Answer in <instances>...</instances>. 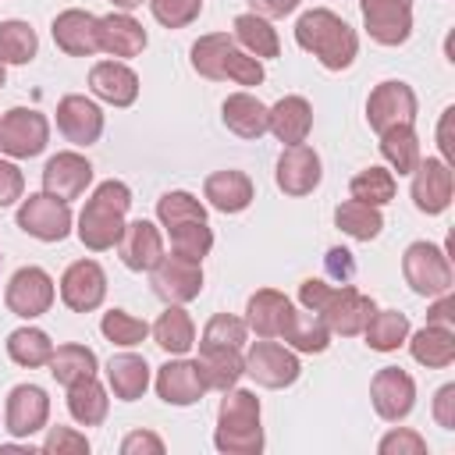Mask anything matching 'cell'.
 <instances>
[{"label": "cell", "instance_id": "6da1fadb", "mask_svg": "<svg viewBox=\"0 0 455 455\" xmlns=\"http://www.w3.org/2000/svg\"><path fill=\"white\" fill-rule=\"evenodd\" d=\"M299 302L302 309L316 313L331 334H341V338H355L363 334L366 320L373 316V299L363 295L359 288L352 284H327L320 277H306L299 284Z\"/></svg>", "mask_w": 455, "mask_h": 455}, {"label": "cell", "instance_id": "7a4b0ae2", "mask_svg": "<svg viewBox=\"0 0 455 455\" xmlns=\"http://www.w3.org/2000/svg\"><path fill=\"white\" fill-rule=\"evenodd\" d=\"M295 43L313 53L327 71H345L352 68L355 53H359V36L355 28L338 18L327 7H313L295 21Z\"/></svg>", "mask_w": 455, "mask_h": 455}, {"label": "cell", "instance_id": "3957f363", "mask_svg": "<svg viewBox=\"0 0 455 455\" xmlns=\"http://www.w3.org/2000/svg\"><path fill=\"white\" fill-rule=\"evenodd\" d=\"M132 210V188L117 178L100 181L92 188V196L85 199L82 213H78V242L89 252H107L117 245L121 231H124V213Z\"/></svg>", "mask_w": 455, "mask_h": 455}, {"label": "cell", "instance_id": "277c9868", "mask_svg": "<svg viewBox=\"0 0 455 455\" xmlns=\"http://www.w3.org/2000/svg\"><path fill=\"white\" fill-rule=\"evenodd\" d=\"M192 71L210 82H235V85H259L267 78L263 60L245 53L228 32H206L192 43Z\"/></svg>", "mask_w": 455, "mask_h": 455}, {"label": "cell", "instance_id": "5b68a950", "mask_svg": "<svg viewBox=\"0 0 455 455\" xmlns=\"http://www.w3.org/2000/svg\"><path fill=\"white\" fill-rule=\"evenodd\" d=\"M213 444L224 455H259L263 451V427H259V398L245 387H228L217 405V430Z\"/></svg>", "mask_w": 455, "mask_h": 455}, {"label": "cell", "instance_id": "8992f818", "mask_svg": "<svg viewBox=\"0 0 455 455\" xmlns=\"http://www.w3.org/2000/svg\"><path fill=\"white\" fill-rule=\"evenodd\" d=\"M402 274H405V284L423 295V299H434L441 291H451V263H448V252L434 242H412L405 252H402Z\"/></svg>", "mask_w": 455, "mask_h": 455}, {"label": "cell", "instance_id": "52a82bcc", "mask_svg": "<svg viewBox=\"0 0 455 455\" xmlns=\"http://www.w3.org/2000/svg\"><path fill=\"white\" fill-rule=\"evenodd\" d=\"M50 142V121L46 114L32 107H11L0 117V149L11 160H32L46 149Z\"/></svg>", "mask_w": 455, "mask_h": 455}, {"label": "cell", "instance_id": "ba28073f", "mask_svg": "<svg viewBox=\"0 0 455 455\" xmlns=\"http://www.w3.org/2000/svg\"><path fill=\"white\" fill-rule=\"evenodd\" d=\"M245 373H249L259 387L277 391V387H291V384L299 380L302 363H299V355H295L288 345H277L274 338H259V341H252L249 352H245Z\"/></svg>", "mask_w": 455, "mask_h": 455}, {"label": "cell", "instance_id": "9c48e42d", "mask_svg": "<svg viewBox=\"0 0 455 455\" xmlns=\"http://www.w3.org/2000/svg\"><path fill=\"white\" fill-rule=\"evenodd\" d=\"M149 284H153V295L164 299L167 306H185L203 291V263L164 252L160 263L149 270Z\"/></svg>", "mask_w": 455, "mask_h": 455}, {"label": "cell", "instance_id": "30bf717a", "mask_svg": "<svg viewBox=\"0 0 455 455\" xmlns=\"http://www.w3.org/2000/svg\"><path fill=\"white\" fill-rule=\"evenodd\" d=\"M18 228L39 242H64L71 235V206L50 192H36L18 206Z\"/></svg>", "mask_w": 455, "mask_h": 455}, {"label": "cell", "instance_id": "8fae6325", "mask_svg": "<svg viewBox=\"0 0 455 455\" xmlns=\"http://www.w3.org/2000/svg\"><path fill=\"white\" fill-rule=\"evenodd\" d=\"M53 295H57L53 277H50L43 267H21V270H14L11 281H7L4 302H7V309H11L14 316L36 320V316L50 313Z\"/></svg>", "mask_w": 455, "mask_h": 455}, {"label": "cell", "instance_id": "7c38bea8", "mask_svg": "<svg viewBox=\"0 0 455 455\" xmlns=\"http://www.w3.org/2000/svg\"><path fill=\"white\" fill-rule=\"evenodd\" d=\"M412 203L419 213L427 217H437L451 206V196H455V174H451V164L441 160V156H427L416 164L412 171V188H409Z\"/></svg>", "mask_w": 455, "mask_h": 455}, {"label": "cell", "instance_id": "4fadbf2b", "mask_svg": "<svg viewBox=\"0 0 455 455\" xmlns=\"http://www.w3.org/2000/svg\"><path fill=\"white\" fill-rule=\"evenodd\" d=\"M416 107L419 103H416L412 85L409 82H398V78H387V82H380L370 92V100H366V121L380 135V132H387L395 124H412L416 121Z\"/></svg>", "mask_w": 455, "mask_h": 455}, {"label": "cell", "instance_id": "5bb4252c", "mask_svg": "<svg viewBox=\"0 0 455 455\" xmlns=\"http://www.w3.org/2000/svg\"><path fill=\"white\" fill-rule=\"evenodd\" d=\"M370 398L380 419L402 423L416 405V380L402 366H380L370 380Z\"/></svg>", "mask_w": 455, "mask_h": 455}, {"label": "cell", "instance_id": "9a60e30c", "mask_svg": "<svg viewBox=\"0 0 455 455\" xmlns=\"http://www.w3.org/2000/svg\"><path fill=\"white\" fill-rule=\"evenodd\" d=\"M107 299V274L96 259H75L60 274V302L71 313H92Z\"/></svg>", "mask_w": 455, "mask_h": 455}, {"label": "cell", "instance_id": "2e32d148", "mask_svg": "<svg viewBox=\"0 0 455 455\" xmlns=\"http://www.w3.org/2000/svg\"><path fill=\"white\" fill-rule=\"evenodd\" d=\"M359 7L373 43L402 46L412 36V0H359Z\"/></svg>", "mask_w": 455, "mask_h": 455}, {"label": "cell", "instance_id": "e0dca14e", "mask_svg": "<svg viewBox=\"0 0 455 455\" xmlns=\"http://www.w3.org/2000/svg\"><path fill=\"white\" fill-rule=\"evenodd\" d=\"M50 419V398L39 384H18L4 402V427L11 437H32Z\"/></svg>", "mask_w": 455, "mask_h": 455}, {"label": "cell", "instance_id": "ac0fdd59", "mask_svg": "<svg viewBox=\"0 0 455 455\" xmlns=\"http://www.w3.org/2000/svg\"><path fill=\"white\" fill-rule=\"evenodd\" d=\"M323 178V164L316 156V149H309L306 142L299 146H284L281 156H277V167H274V181L284 196L299 199V196H309Z\"/></svg>", "mask_w": 455, "mask_h": 455}, {"label": "cell", "instance_id": "d6986e66", "mask_svg": "<svg viewBox=\"0 0 455 455\" xmlns=\"http://www.w3.org/2000/svg\"><path fill=\"white\" fill-rule=\"evenodd\" d=\"M50 32H53L57 50L68 53V57H92V53H100V18L82 11V7L60 11L53 18Z\"/></svg>", "mask_w": 455, "mask_h": 455}, {"label": "cell", "instance_id": "ffe728a7", "mask_svg": "<svg viewBox=\"0 0 455 455\" xmlns=\"http://www.w3.org/2000/svg\"><path fill=\"white\" fill-rule=\"evenodd\" d=\"M89 185H92V164L75 149H64L57 156H50L46 167H43V192H50L64 203L78 199Z\"/></svg>", "mask_w": 455, "mask_h": 455}, {"label": "cell", "instance_id": "44dd1931", "mask_svg": "<svg viewBox=\"0 0 455 455\" xmlns=\"http://www.w3.org/2000/svg\"><path fill=\"white\" fill-rule=\"evenodd\" d=\"M117 256H121V263L128 270L149 274L160 263V256H164V235H160V228L153 220H142V217L132 220V224H124V231L117 238Z\"/></svg>", "mask_w": 455, "mask_h": 455}, {"label": "cell", "instance_id": "7402d4cb", "mask_svg": "<svg viewBox=\"0 0 455 455\" xmlns=\"http://www.w3.org/2000/svg\"><path fill=\"white\" fill-rule=\"evenodd\" d=\"M156 395H160L167 405H178V409L196 405V402L206 395V384H203V377H199L196 359H181V355L167 359V363L156 370Z\"/></svg>", "mask_w": 455, "mask_h": 455}, {"label": "cell", "instance_id": "603a6c76", "mask_svg": "<svg viewBox=\"0 0 455 455\" xmlns=\"http://www.w3.org/2000/svg\"><path fill=\"white\" fill-rule=\"evenodd\" d=\"M57 128L68 142L75 146H92L100 135H103V110L89 100V96H64L57 103Z\"/></svg>", "mask_w": 455, "mask_h": 455}, {"label": "cell", "instance_id": "cb8c5ba5", "mask_svg": "<svg viewBox=\"0 0 455 455\" xmlns=\"http://www.w3.org/2000/svg\"><path fill=\"white\" fill-rule=\"evenodd\" d=\"M291 299L277 288H259L249 295L245 302V327L256 334V338H281L288 320H291Z\"/></svg>", "mask_w": 455, "mask_h": 455}, {"label": "cell", "instance_id": "d4e9b609", "mask_svg": "<svg viewBox=\"0 0 455 455\" xmlns=\"http://www.w3.org/2000/svg\"><path fill=\"white\" fill-rule=\"evenodd\" d=\"M89 89L110 107H132L139 100V75L124 60H100L89 71Z\"/></svg>", "mask_w": 455, "mask_h": 455}, {"label": "cell", "instance_id": "484cf974", "mask_svg": "<svg viewBox=\"0 0 455 455\" xmlns=\"http://www.w3.org/2000/svg\"><path fill=\"white\" fill-rule=\"evenodd\" d=\"M203 199L217 210V213H242L249 210V203L256 199L252 178L245 171H213L203 181Z\"/></svg>", "mask_w": 455, "mask_h": 455}, {"label": "cell", "instance_id": "4316f807", "mask_svg": "<svg viewBox=\"0 0 455 455\" xmlns=\"http://www.w3.org/2000/svg\"><path fill=\"white\" fill-rule=\"evenodd\" d=\"M196 366L206 391H228L245 377V355L235 345H199Z\"/></svg>", "mask_w": 455, "mask_h": 455}, {"label": "cell", "instance_id": "83f0119b", "mask_svg": "<svg viewBox=\"0 0 455 455\" xmlns=\"http://www.w3.org/2000/svg\"><path fill=\"white\" fill-rule=\"evenodd\" d=\"M146 43H149L146 28L128 11H117V14H103L100 18V50L110 53L114 60L117 57H139L146 50Z\"/></svg>", "mask_w": 455, "mask_h": 455}, {"label": "cell", "instance_id": "f1b7e54d", "mask_svg": "<svg viewBox=\"0 0 455 455\" xmlns=\"http://www.w3.org/2000/svg\"><path fill=\"white\" fill-rule=\"evenodd\" d=\"M267 132H274L277 142L284 146H299L309 139L313 132V107L306 96H281L274 107H270V124Z\"/></svg>", "mask_w": 455, "mask_h": 455}, {"label": "cell", "instance_id": "f546056e", "mask_svg": "<svg viewBox=\"0 0 455 455\" xmlns=\"http://www.w3.org/2000/svg\"><path fill=\"white\" fill-rule=\"evenodd\" d=\"M220 117H224V128L235 132L238 139H259L270 124V107H263L252 92H231L220 103Z\"/></svg>", "mask_w": 455, "mask_h": 455}, {"label": "cell", "instance_id": "4dcf8cb0", "mask_svg": "<svg viewBox=\"0 0 455 455\" xmlns=\"http://www.w3.org/2000/svg\"><path fill=\"white\" fill-rule=\"evenodd\" d=\"M409 341V352L419 366L427 370H444L455 363V331L451 327H437V323H427L419 327L416 334L405 338Z\"/></svg>", "mask_w": 455, "mask_h": 455}, {"label": "cell", "instance_id": "1f68e13d", "mask_svg": "<svg viewBox=\"0 0 455 455\" xmlns=\"http://www.w3.org/2000/svg\"><path fill=\"white\" fill-rule=\"evenodd\" d=\"M107 387L114 391V398L121 402H135L146 395L149 387V363L135 352H121V355H110L107 363Z\"/></svg>", "mask_w": 455, "mask_h": 455}, {"label": "cell", "instance_id": "d6a6232c", "mask_svg": "<svg viewBox=\"0 0 455 455\" xmlns=\"http://www.w3.org/2000/svg\"><path fill=\"white\" fill-rule=\"evenodd\" d=\"M231 39L245 50V53H252V57H259V60H270V57H277L281 53V39H277V28L270 25V18H259V14H238L235 21H231Z\"/></svg>", "mask_w": 455, "mask_h": 455}, {"label": "cell", "instance_id": "836d02e7", "mask_svg": "<svg viewBox=\"0 0 455 455\" xmlns=\"http://www.w3.org/2000/svg\"><path fill=\"white\" fill-rule=\"evenodd\" d=\"M149 334H153V341H156L167 355H185V352L196 345V323H192V316H188L181 306H167V309L156 316V323L149 327Z\"/></svg>", "mask_w": 455, "mask_h": 455}, {"label": "cell", "instance_id": "e575fe53", "mask_svg": "<svg viewBox=\"0 0 455 455\" xmlns=\"http://www.w3.org/2000/svg\"><path fill=\"white\" fill-rule=\"evenodd\" d=\"M68 412L75 423L82 427H100L110 412V398H107V387L96 380V377H85L78 384L68 387Z\"/></svg>", "mask_w": 455, "mask_h": 455}, {"label": "cell", "instance_id": "d590c367", "mask_svg": "<svg viewBox=\"0 0 455 455\" xmlns=\"http://www.w3.org/2000/svg\"><path fill=\"white\" fill-rule=\"evenodd\" d=\"M46 366H50V373H53V380H57V384L71 387V384H78V380H85V377H96L100 359H96V352H92V348H85V345H75V341H71V345H57Z\"/></svg>", "mask_w": 455, "mask_h": 455}, {"label": "cell", "instance_id": "8d00e7d4", "mask_svg": "<svg viewBox=\"0 0 455 455\" xmlns=\"http://www.w3.org/2000/svg\"><path fill=\"white\" fill-rule=\"evenodd\" d=\"M380 156L391 164V171H398V178L402 174H412L416 164L423 160L419 156V135H416V128L412 124H395V128L380 132Z\"/></svg>", "mask_w": 455, "mask_h": 455}, {"label": "cell", "instance_id": "74e56055", "mask_svg": "<svg viewBox=\"0 0 455 455\" xmlns=\"http://www.w3.org/2000/svg\"><path fill=\"white\" fill-rule=\"evenodd\" d=\"M281 338H284V345L291 352H309V355L313 352H327V345H331L327 323L309 309H291V320H288Z\"/></svg>", "mask_w": 455, "mask_h": 455}, {"label": "cell", "instance_id": "f35d334b", "mask_svg": "<svg viewBox=\"0 0 455 455\" xmlns=\"http://www.w3.org/2000/svg\"><path fill=\"white\" fill-rule=\"evenodd\" d=\"M334 224L355 238V242H373L380 231H384V217H380V206H370V203H359V199H345L338 203L334 210Z\"/></svg>", "mask_w": 455, "mask_h": 455}, {"label": "cell", "instance_id": "ab89813d", "mask_svg": "<svg viewBox=\"0 0 455 455\" xmlns=\"http://www.w3.org/2000/svg\"><path fill=\"white\" fill-rule=\"evenodd\" d=\"M363 338L373 352H395L409 338V316L398 309H373V316L363 327Z\"/></svg>", "mask_w": 455, "mask_h": 455}, {"label": "cell", "instance_id": "60d3db41", "mask_svg": "<svg viewBox=\"0 0 455 455\" xmlns=\"http://www.w3.org/2000/svg\"><path fill=\"white\" fill-rule=\"evenodd\" d=\"M7 355H11V363H18L25 370H39V366L50 363L53 341L39 327H18V331L7 334Z\"/></svg>", "mask_w": 455, "mask_h": 455}, {"label": "cell", "instance_id": "b9f144b4", "mask_svg": "<svg viewBox=\"0 0 455 455\" xmlns=\"http://www.w3.org/2000/svg\"><path fill=\"white\" fill-rule=\"evenodd\" d=\"M39 50V36L28 21L7 18L0 21V60L4 64H28Z\"/></svg>", "mask_w": 455, "mask_h": 455}, {"label": "cell", "instance_id": "7bdbcfd3", "mask_svg": "<svg viewBox=\"0 0 455 455\" xmlns=\"http://www.w3.org/2000/svg\"><path fill=\"white\" fill-rule=\"evenodd\" d=\"M348 192H352V199H359V203L387 206V203L395 199V192H398V181H395V171H387V167H366V171H359V174L348 181Z\"/></svg>", "mask_w": 455, "mask_h": 455}, {"label": "cell", "instance_id": "ee69618b", "mask_svg": "<svg viewBox=\"0 0 455 455\" xmlns=\"http://www.w3.org/2000/svg\"><path fill=\"white\" fill-rule=\"evenodd\" d=\"M167 235H171V252L196 259V263H203V256H210V249H213V231L206 220H188V224L167 228Z\"/></svg>", "mask_w": 455, "mask_h": 455}, {"label": "cell", "instance_id": "f6af8a7d", "mask_svg": "<svg viewBox=\"0 0 455 455\" xmlns=\"http://www.w3.org/2000/svg\"><path fill=\"white\" fill-rule=\"evenodd\" d=\"M156 220L164 228H178V224H188V220H206V206L192 192L174 188V192H164L156 199Z\"/></svg>", "mask_w": 455, "mask_h": 455}, {"label": "cell", "instance_id": "bcb514c9", "mask_svg": "<svg viewBox=\"0 0 455 455\" xmlns=\"http://www.w3.org/2000/svg\"><path fill=\"white\" fill-rule=\"evenodd\" d=\"M100 331H103V338H107L110 345L132 348V345L146 341V334H149V323H146V320H139V316H132L128 309H110V313H103V320H100Z\"/></svg>", "mask_w": 455, "mask_h": 455}, {"label": "cell", "instance_id": "7dc6e473", "mask_svg": "<svg viewBox=\"0 0 455 455\" xmlns=\"http://www.w3.org/2000/svg\"><path fill=\"white\" fill-rule=\"evenodd\" d=\"M245 334H249V327H245L242 316L213 313L206 320V327H203V341L199 345H235V348H242L245 345Z\"/></svg>", "mask_w": 455, "mask_h": 455}, {"label": "cell", "instance_id": "c3c4849f", "mask_svg": "<svg viewBox=\"0 0 455 455\" xmlns=\"http://www.w3.org/2000/svg\"><path fill=\"white\" fill-rule=\"evenodd\" d=\"M153 18L164 25V28H185L199 18L203 11V0H146Z\"/></svg>", "mask_w": 455, "mask_h": 455}, {"label": "cell", "instance_id": "681fc988", "mask_svg": "<svg viewBox=\"0 0 455 455\" xmlns=\"http://www.w3.org/2000/svg\"><path fill=\"white\" fill-rule=\"evenodd\" d=\"M377 451L380 455H423L427 451V441L416 430H409V427H395L391 434L380 437Z\"/></svg>", "mask_w": 455, "mask_h": 455}, {"label": "cell", "instance_id": "f907efd6", "mask_svg": "<svg viewBox=\"0 0 455 455\" xmlns=\"http://www.w3.org/2000/svg\"><path fill=\"white\" fill-rule=\"evenodd\" d=\"M43 451L46 455H82V451H89V437L85 434H78V430H71V427H50V434H46V441H43Z\"/></svg>", "mask_w": 455, "mask_h": 455}, {"label": "cell", "instance_id": "816d5d0a", "mask_svg": "<svg viewBox=\"0 0 455 455\" xmlns=\"http://www.w3.org/2000/svg\"><path fill=\"white\" fill-rule=\"evenodd\" d=\"M25 192V174L14 160H0V206L18 203Z\"/></svg>", "mask_w": 455, "mask_h": 455}, {"label": "cell", "instance_id": "f5cc1de1", "mask_svg": "<svg viewBox=\"0 0 455 455\" xmlns=\"http://www.w3.org/2000/svg\"><path fill=\"white\" fill-rule=\"evenodd\" d=\"M121 455H164V441L153 430H135L121 441Z\"/></svg>", "mask_w": 455, "mask_h": 455}, {"label": "cell", "instance_id": "db71d44e", "mask_svg": "<svg viewBox=\"0 0 455 455\" xmlns=\"http://www.w3.org/2000/svg\"><path fill=\"white\" fill-rule=\"evenodd\" d=\"M434 419H437V427L455 430V384L437 387V395H434Z\"/></svg>", "mask_w": 455, "mask_h": 455}, {"label": "cell", "instance_id": "11a10c76", "mask_svg": "<svg viewBox=\"0 0 455 455\" xmlns=\"http://www.w3.org/2000/svg\"><path fill=\"white\" fill-rule=\"evenodd\" d=\"M427 323H437V327H451L455 323V299H451V291L434 295V306L427 309Z\"/></svg>", "mask_w": 455, "mask_h": 455}, {"label": "cell", "instance_id": "9f6ffc18", "mask_svg": "<svg viewBox=\"0 0 455 455\" xmlns=\"http://www.w3.org/2000/svg\"><path fill=\"white\" fill-rule=\"evenodd\" d=\"M299 4L302 0H249L252 14H259V18H288Z\"/></svg>", "mask_w": 455, "mask_h": 455}, {"label": "cell", "instance_id": "6f0895ef", "mask_svg": "<svg viewBox=\"0 0 455 455\" xmlns=\"http://www.w3.org/2000/svg\"><path fill=\"white\" fill-rule=\"evenodd\" d=\"M451 114H455V107H448L444 114H441V124H437V146H441V160H448L451 164V156H455V142H451Z\"/></svg>", "mask_w": 455, "mask_h": 455}, {"label": "cell", "instance_id": "680465c9", "mask_svg": "<svg viewBox=\"0 0 455 455\" xmlns=\"http://www.w3.org/2000/svg\"><path fill=\"white\" fill-rule=\"evenodd\" d=\"M327 270L334 277H352V252L348 249H331L327 252Z\"/></svg>", "mask_w": 455, "mask_h": 455}, {"label": "cell", "instance_id": "91938a15", "mask_svg": "<svg viewBox=\"0 0 455 455\" xmlns=\"http://www.w3.org/2000/svg\"><path fill=\"white\" fill-rule=\"evenodd\" d=\"M114 7H121V11H135V7H142V0H110Z\"/></svg>", "mask_w": 455, "mask_h": 455}, {"label": "cell", "instance_id": "94428289", "mask_svg": "<svg viewBox=\"0 0 455 455\" xmlns=\"http://www.w3.org/2000/svg\"><path fill=\"white\" fill-rule=\"evenodd\" d=\"M4 68H7V64L0 60V89H4V82H7V71H4Z\"/></svg>", "mask_w": 455, "mask_h": 455}, {"label": "cell", "instance_id": "6125c7cd", "mask_svg": "<svg viewBox=\"0 0 455 455\" xmlns=\"http://www.w3.org/2000/svg\"><path fill=\"white\" fill-rule=\"evenodd\" d=\"M0 259H4V256H0Z\"/></svg>", "mask_w": 455, "mask_h": 455}]
</instances>
